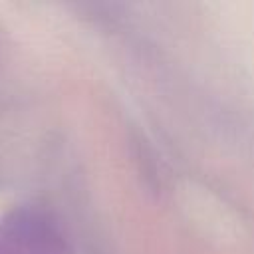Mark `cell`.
<instances>
[{"mask_svg": "<svg viewBox=\"0 0 254 254\" xmlns=\"http://www.w3.org/2000/svg\"><path fill=\"white\" fill-rule=\"evenodd\" d=\"M0 254H58V236L34 212H12L0 220Z\"/></svg>", "mask_w": 254, "mask_h": 254, "instance_id": "1", "label": "cell"}]
</instances>
